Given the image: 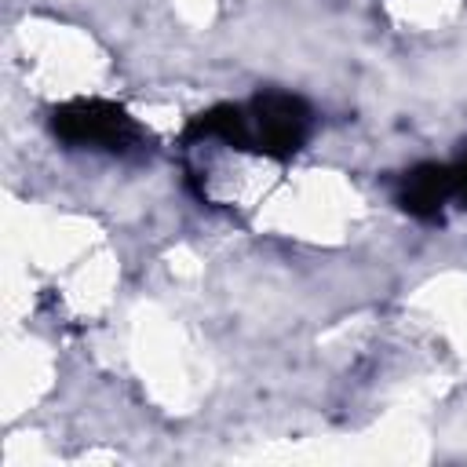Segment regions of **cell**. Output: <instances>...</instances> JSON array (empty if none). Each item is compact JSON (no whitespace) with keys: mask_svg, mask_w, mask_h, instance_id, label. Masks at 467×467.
I'll return each instance as SVG.
<instances>
[{"mask_svg":"<svg viewBox=\"0 0 467 467\" xmlns=\"http://www.w3.org/2000/svg\"><path fill=\"white\" fill-rule=\"evenodd\" d=\"M314 113L299 95L266 91L237 106H215L190 120L186 139H219L266 157H292L310 139Z\"/></svg>","mask_w":467,"mask_h":467,"instance_id":"obj_1","label":"cell"},{"mask_svg":"<svg viewBox=\"0 0 467 467\" xmlns=\"http://www.w3.org/2000/svg\"><path fill=\"white\" fill-rule=\"evenodd\" d=\"M51 128L62 142L102 153H131L142 150L146 142L135 117H128V109H120L117 102H102V99H77L58 106Z\"/></svg>","mask_w":467,"mask_h":467,"instance_id":"obj_2","label":"cell"},{"mask_svg":"<svg viewBox=\"0 0 467 467\" xmlns=\"http://www.w3.org/2000/svg\"><path fill=\"white\" fill-rule=\"evenodd\" d=\"M467 201V157L452 164H420L401 175L398 204L416 219H434L449 204Z\"/></svg>","mask_w":467,"mask_h":467,"instance_id":"obj_3","label":"cell"}]
</instances>
